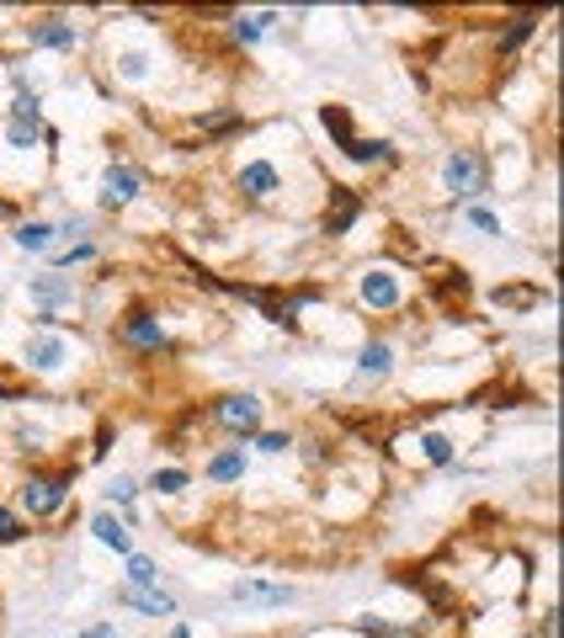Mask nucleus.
Masks as SVG:
<instances>
[{"mask_svg": "<svg viewBox=\"0 0 564 638\" xmlns=\"http://www.w3.org/2000/svg\"><path fill=\"white\" fill-rule=\"evenodd\" d=\"M70 484H75L70 469L64 474H27V484H22V511L27 517H59L64 500H70Z\"/></svg>", "mask_w": 564, "mask_h": 638, "instance_id": "obj_1", "label": "nucleus"}, {"mask_svg": "<svg viewBox=\"0 0 564 638\" xmlns=\"http://www.w3.org/2000/svg\"><path fill=\"white\" fill-rule=\"evenodd\" d=\"M443 181L453 198H484V187H490V170H484V160L474 150H453L443 165Z\"/></svg>", "mask_w": 564, "mask_h": 638, "instance_id": "obj_2", "label": "nucleus"}, {"mask_svg": "<svg viewBox=\"0 0 564 638\" xmlns=\"http://www.w3.org/2000/svg\"><path fill=\"white\" fill-rule=\"evenodd\" d=\"M320 122L330 128V139H336V144H341V150H346L352 160H363V165H373V160H389V144H384V139H378V144H367V139H357V133H352V122H346V107H325Z\"/></svg>", "mask_w": 564, "mask_h": 638, "instance_id": "obj_3", "label": "nucleus"}, {"mask_svg": "<svg viewBox=\"0 0 564 638\" xmlns=\"http://www.w3.org/2000/svg\"><path fill=\"white\" fill-rule=\"evenodd\" d=\"M219 426H230L235 437H256V426H261V399L256 394H230L219 399Z\"/></svg>", "mask_w": 564, "mask_h": 638, "instance_id": "obj_4", "label": "nucleus"}, {"mask_svg": "<svg viewBox=\"0 0 564 638\" xmlns=\"http://www.w3.org/2000/svg\"><path fill=\"white\" fill-rule=\"evenodd\" d=\"M22 357H27L33 373H59V367L70 362V341H64L59 330H38V335L27 341V352H22Z\"/></svg>", "mask_w": 564, "mask_h": 638, "instance_id": "obj_5", "label": "nucleus"}, {"mask_svg": "<svg viewBox=\"0 0 564 638\" xmlns=\"http://www.w3.org/2000/svg\"><path fill=\"white\" fill-rule=\"evenodd\" d=\"M235 181H240V192L250 202H267V198H278L282 192V170L272 165V160H250V165H240Z\"/></svg>", "mask_w": 564, "mask_h": 638, "instance_id": "obj_6", "label": "nucleus"}, {"mask_svg": "<svg viewBox=\"0 0 564 638\" xmlns=\"http://www.w3.org/2000/svg\"><path fill=\"white\" fill-rule=\"evenodd\" d=\"M139 198V170L133 165H107L102 170V208H128Z\"/></svg>", "mask_w": 564, "mask_h": 638, "instance_id": "obj_7", "label": "nucleus"}, {"mask_svg": "<svg viewBox=\"0 0 564 638\" xmlns=\"http://www.w3.org/2000/svg\"><path fill=\"white\" fill-rule=\"evenodd\" d=\"M27 43H33V48H75L81 33H75V22H64V16H43V22L27 27Z\"/></svg>", "mask_w": 564, "mask_h": 638, "instance_id": "obj_8", "label": "nucleus"}, {"mask_svg": "<svg viewBox=\"0 0 564 638\" xmlns=\"http://www.w3.org/2000/svg\"><path fill=\"white\" fill-rule=\"evenodd\" d=\"M122 606H133V612H144V617H176V601L155 591V586H122L118 591Z\"/></svg>", "mask_w": 564, "mask_h": 638, "instance_id": "obj_9", "label": "nucleus"}, {"mask_svg": "<svg viewBox=\"0 0 564 638\" xmlns=\"http://www.w3.org/2000/svg\"><path fill=\"white\" fill-rule=\"evenodd\" d=\"M230 596L240 606H287L293 601V586H272V580H240Z\"/></svg>", "mask_w": 564, "mask_h": 638, "instance_id": "obj_10", "label": "nucleus"}, {"mask_svg": "<svg viewBox=\"0 0 564 638\" xmlns=\"http://www.w3.org/2000/svg\"><path fill=\"white\" fill-rule=\"evenodd\" d=\"M27 298L38 304L43 315H54L59 304H70V298H75V287H70V282H64V277H54V272H43V277H33V282H27Z\"/></svg>", "mask_w": 564, "mask_h": 638, "instance_id": "obj_11", "label": "nucleus"}, {"mask_svg": "<svg viewBox=\"0 0 564 638\" xmlns=\"http://www.w3.org/2000/svg\"><path fill=\"white\" fill-rule=\"evenodd\" d=\"M363 304L367 309H395V304H400V282H395V272H367L363 277Z\"/></svg>", "mask_w": 564, "mask_h": 638, "instance_id": "obj_12", "label": "nucleus"}, {"mask_svg": "<svg viewBox=\"0 0 564 638\" xmlns=\"http://www.w3.org/2000/svg\"><path fill=\"white\" fill-rule=\"evenodd\" d=\"M122 341H128V346H139V352H161V346H165L161 319L133 315V319H128V324H122Z\"/></svg>", "mask_w": 564, "mask_h": 638, "instance_id": "obj_13", "label": "nucleus"}, {"mask_svg": "<svg viewBox=\"0 0 564 638\" xmlns=\"http://www.w3.org/2000/svg\"><path fill=\"white\" fill-rule=\"evenodd\" d=\"M91 532H96V543H102V548H118V554H128V548H133L128 527H122L113 511H96V517H91Z\"/></svg>", "mask_w": 564, "mask_h": 638, "instance_id": "obj_14", "label": "nucleus"}, {"mask_svg": "<svg viewBox=\"0 0 564 638\" xmlns=\"http://www.w3.org/2000/svg\"><path fill=\"white\" fill-rule=\"evenodd\" d=\"M330 198H336V213L325 218V229H330V235H346V229L357 224V213H363V208H357V198H352L346 187H330Z\"/></svg>", "mask_w": 564, "mask_h": 638, "instance_id": "obj_15", "label": "nucleus"}, {"mask_svg": "<svg viewBox=\"0 0 564 638\" xmlns=\"http://www.w3.org/2000/svg\"><path fill=\"white\" fill-rule=\"evenodd\" d=\"M54 235H59V229H54L48 218H27V224H16V245H22V250H54Z\"/></svg>", "mask_w": 564, "mask_h": 638, "instance_id": "obj_16", "label": "nucleus"}, {"mask_svg": "<svg viewBox=\"0 0 564 638\" xmlns=\"http://www.w3.org/2000/svg\"><path fill=\"white\" fill-rule=\"evenodd\" d=\"M245 474V447H230V452H219L213 463H208V478L213 484H235Z\"/></svg>", "mask_w": 564, "mask_h": 638, "instance_id": "obj_17", "label": "nucleus"}, {"mask_svg": "<svg viewBox=\"0 0 564 638\" xmlns=\"http://www.w3.org/2000/svg\"><path fill=\"white\" fill-rule=\"evenodd\" d=\"M389 367H395L389 341H373V346H363V362H357V373H363V378H384Z\"/></svg>", "mask_w": 564, "mask_h": 638, "instance_id": "obj_18", "label": "nucleus"}, {"mask_svg": "<svg viewBox=\"0 0 564 638\" xmlns=\"http://www.w3.org/2000/svg\"><path fill=\"white\" fill-rule=\"evenodd\" d=\"M38 139H43V122H27V118L5 122V144L11 150H38Z\"/></svg>", "mask_w": 564, "mask_h": 638, "instance_id": "obj_19", "label": "nucleus"}, {"mask_svg": "<svg viewBox=\"0 0 564 638\" xmlns=\"http://www.w3.org/2000/svg\"><path fill=\"white\" fill-rule=\"evenodd\" d=\"M490 298H495V309H532L538 304V287H495Z\"/></svg>", "mask_w": 564, "mask_h": 638, "instance_id": "obj_20", "label": "nucleus"}, {"mask_svg": "<svg viewBox=\"0 0 564 638\" xmlns=\"http://www.w3.org/2000/svg\"><path fill=\"white\" fill-rule=\"evenodd\" d=\"M421 452H426V463H453V458H458V447H453L443 432H426V437H421Z\"/></svg>", "mask_w": 564, "mask_h": 638, "instance_id": "obj_21", "label": "nucleus"}, {"mask_svg": "<svg viewBox=\"0 0 564 638\" xmlns=\"http://www.w3.org/2000/svg\"><path fill=\"white\" fill-rule=\"evenodd\" d=\"M192 478H187V469H155V478H150V489L155 495H181Z\"/></svg>", "mask_w": 564, "mask_h": 638, "instance_id": "obj_22", "label": "nucleus"}, {"mask_svg": "<svg viewBox=\"0 0 564 638\" xmlns=\"http://www.w3.org/2000/svg\"><path fill=\"white\" fill-rule=\"evenodd\" d=\"M128 586H161V569H155V558H144V554L128 558Z\"/></svg>", "mask_w": 564, "mask_h": 638, "instance_id": "obj_23", "label": "nucleus"}, {"mask_svg": "<svg viewBox=\"0 0 564 638\" xmlns=\"http://www.w3.org/2000/svg\"><path fill=\"white\" fill-rule=\"evenodd\" d=\"M272 22H278V11H261V16H240V22H235V38H240V43H256L261 33H267V27H272Z\"/></svg>", "mask_w": 564, "mask_h": 638, "instance_id": "obj_24", "label": "nucleus"}, {"mask_svg": "<svg viewBox=\"0 0 564 638\" xmlns=\"http://www.w3.org/2000/svg\"><path fill=\"white\" fill-rule=\"evenodd\" d=\"M91 256H96V245H91V239H75L70 250H54V267H81Z\"/></svg>", "mask_w": 564, "mask_h": 638, "instance_id": "obj_25", "label": "nucleus"}, {"mask_svg": "<svg viewBox=\"0 0 564 638\" xmlns=\"http://www.w3.org/2000/svg\"><path fill=\"white\" fill-rule=\"evenodd\" d=\"M22 537H27V527H22V517L0 506V543H22Z\"/></svg>", "mask_w": 564, "mask_h": 638, "instance_id": "obj_26", "label": "nucleus"}, {"mask_svg": "<svg viewBox=\"0 0 564 638\" xmlns=\"http://www.w3.org/2000/svg\"><path fill=\"white\" fill-rule=\"evenodd\" d=\"M133 495H139V484H133V478H128V474H118V478H113V484H107V500H113V506H128Z\"/></svg>", "mask_w": 564, "mask_h": 638, "instance_id": "obj_27", "label": "nucleus"}, {"mask_svg": "<svg viewBox=\"0 0 564 638\" xmlns=\"http://www.w3.org/2000/svg\"><path fill=\"white\" fill-rule=\"evenodd\" d=\"M532 27H538V22H532V16H517V22H512V33H506V38H501V54H512V48H517V43H522L527 33H532Z\"/></svg>", "mask_w": 564, "mask_h": 638, "instance_id": "obj_28", "label": "nucleus"}, {"mask_svg": "<svg viewBox=\"0 0 564 638\" xmlns=\"http://www.w3.org/2000/svg\"><path fill=\"white\" fill-rule=\"evenodd\" d=\"M118 64H122V80H144L150 75V59H144V54H122Z\"/></svg>", "mask_w": 564, "mask_h": 638, "instance_id": "obj_29", "label": "nucleus"}, {"mask_svg": "<svg viewBox=\"0 0 564 638\" xmlns=\"http://www.w3.org/2000/svg\"><path fill=\"white\" fill-rule=\"evenodd\" d=\"M469 224L484 229V235H501V218H495V213H484V208H469Z\"/></svg>", "mask_w": 564, "mask_h": 638, "instance_id": "obj_30", "label": "nucleus"}, {"mask_svg": "<svg viewBox=\"0 0 564 638\" xmlns=\"http://www.w3.org/2000/svg\"><path fill=\"white\" fill-rule=\"evenodd\" d=\"M256 447H261V452H287L293 441L282 437V432H261V437H256Z\"/></svg>", "mask_w": 564, "mask_h": 638, "instance_id": "obj_31", "label": "nucleus"}, {"mask_svg": "<svg viewBox=\"0 0 564 638\" xmlns=\"http://www.w3.org/2000/svg\"><path fill=\"white\" fill-rule=\"evenodd\" d=\"M75 638H122V634H118V623H91V628H81Z\"/></svg>", "mask_w": 564, "mask_h": 638, "instance_id": "obj_32", "label": "nucleus"}, {"mask_svg": "<svg viewBox=\"0 0 564 638\" xmlns=\"http://www.w3.org/2000/svg\"><path fill=\"white\" fill-rule=\"evenodd\" d=\"M171 638H192V628H181V623H176V628H171Z\"/></svg>", "mask_w": 564, "mask_h": 638, "instance_id": "obj_33", "label": "nucleus"}]
</instances>
